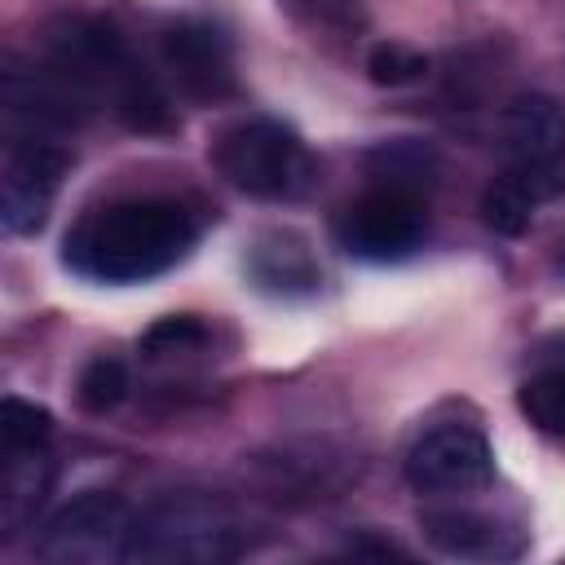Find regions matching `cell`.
Returning <instances> with one entry per match:
<instances>
[{"label": "cell", "mask_w": 565, "mask_h": 565, "mask_svg": "<svg viewBox=\"0 0 565 565\" xmlns=\"http://www.w3.org/2000/svg\"><path fill=\"white\" fill-rule=\"evenodd\" d=\"M159 62L172 88L190 102H221L234 93V49L221 26L181 18L159 40Z\"/></svg>", "instance_id": "obj_9"}, {"label": "cell", "mask_w": 565, "mask_h": 565, "mask_svg": "<svg viewBox=\"0 0 565 565\" xmlns=\"http://www.w3.org/2000/svg\"><path fill=\"white\" fill-rule=\"evenodd\" d=\"M66 177V150L44 132L9 137L0 159V221L9 234H35Z\"/></svg>", "instance_id": "obj_7"}, {"label": "cell", "mask_w": 565, "mask_h": 565, "mask_svg": "<svg viewBox=\"0 0 565 565\" xmlns=\"http://www.w3.org/2000/svg\"><path fill=\"white\" fill-rule=\"evenodd\" d=\"M565 172H521V168H503L486 194H481V216L490 230L499 234H525L534 221V207L547 203L552 194H561Z\"/></svg>", "instance_id": "obj_13"}, {"label": "cell", "mask_w": 565, "mask_h": 565, "mask_svg": "<svg viewBox=\"0 0 565 565\" xmlns=\"http://www.w3.org/2000/svg\"><path fill=\"white\" fill-rule=\"evenodd\" d=\"M335 238L349 256L371 265H393L415 256L428 238V190L371 177V185L344 203L335 221Z\"/></svg>", "instance_id": "obj_5"}, {"label": "cell", "mask_w": 565, "mask_h": 565, "mask_svg": "<svg viewBox=\"0 0 565 565\" xmlns=\"http://www.w3.org/2000/svg\"><path fill=\"white\" fill-rule=\"evenodd\" d=\"M499 146L508 168L565 172V106L547 93H521L499 110Z\"/></svg>", "instance_id": "obj_10"}, {"label": "cell", "mask_w": 565, "mask_h": 565, "mask_svg": "<svg viewBox=\"0 0 565 565\" xmlns=\"http://www.w3.org/2000/svg\"><path fill=\"white\" fill-rule=\"evenodd\" d=\"M199 216L181 199L137 194L88 207L62 243V260L88 282H146L190 256Z\"/></svg>", "instance_id": "obj_1"}, {"label": "cell", "mask_w": 565, "mask_h": 565, "mask_svg": "<svg viewBox=\"0 0 565 565\" xmlns=\"http://www.w3.org/2000/svg\"><path fill=\"white\" fill-rule=\"evenodd\" d=\"M406 481L419 494H472L494 481V450L472 424H437L406 450Z\"/></svg>", "instance_id": "obj_8"}, {"label": "cell", "mask_w": 565, "mask_h": 565, "mask_svg": "<svg viewBox=\"0 0 565 565\" xmlns=\"http://www.w3.org/2000/svg\"><path fill=\"white\" fill-rule=\"evenodd\" d=\"M247 274L269 296H309L322 282L318 256L296 230H265L247 252Z\"/></svg>", "instance_id": "obj_12"}, {"label": "cell", "mask_w": 565, "mask_h": 565, "mask_svg": "<svg viewBox=\"0 0 565 565\" xmlns=\"http://www.w3.org/2000/svg\"><path fill=\"white\" fill-rule=\"evenodd\" d=\"M53 486L49 446H4V481H0V521L4 539L26 530Z\"/></svg>", "instance_id": "obj_14"}, {"label": "cell", "mask_w": 565, "mask_h": 565, "mask_svg": "<svg viewBox=\"0 0 565 565\" xmlns=\"http://www.w3.org/2000/svg\"><path fill=\"white\" fill-rule=\"evenodd\" d=\"M366 71H371L375 84L402 88V84H415V79L428 75V57H424L419 49H411V44L388 40V44H375V49L366 53Z\"/></svg>", "instance_id": "obj_17"}, {"label": "cell", "mask_w": 565, "mask_h": 565, "mask_svg": "<svg viewBox=\"0 0 565 565\" xmlns=\"http://www.w3.org/2000/svg\"><path fill=\"white\" fill-rule=\"evenodd\" d=\"M516 406L539 433L565 437V366H543L530 380H521Z\"/></svg>", "instance_id": "obj_15"}, {"label": "cell", "mask_w": 565, "mask_h": 565, "mask_svg": "<svg viewBox=\"0 0 565 565\" xmlns=\"http://www.w3.org/2000/svg\"><path fill=\"white\" fill-rule=\"evenodd\" d=\"M128 503L110 490H84L71 503H62L35 539V556L53 565H102V561H128V534H132Z\"/></svg>", "instance_id": "obj_6"}, {"label": "cell", "mask_w": 565, "mask_h": 565, "mask_svg": "<svg viewBox=\"0 0 565 565\" xmlns=\"http://www.w3.org/2000/svg\"><path fill=\"white\" fill-rule=\"evenodd\" d=\"M419 525L437 552L463 561H508L525 547L521 530H508L499 516H486L477 508H428Z\"/></svg>", "instance_id": "obj_11"}, {"label": "cell", "mask_w": 565, "mask_h": 565, "mask_svg": "<svg viewBox=\"0 0 565 565\" xmlns=\"http://www.w3.org/2000/svg\"><path fill=\"white\" fill-rule=\"evenodd\" d=\"M44 66L84 102L110 106L132 128H168V97L159 79L132 57L124 35L102 18H66L44 40Z\"/></svg>", "instance_id": "obj_2"}, {"label": "cell", "mask_w": 565, "mask_h": 565, "mask_svg": "<svg viewBox=\"0 0 565 565\" xmlns=\"http://www.w3.org/2000/svg\"><path fill=\"white\" fill-rule=\"evenodd\" d=\"M243 547H247L243 516L221 494H203V490L163 494L159 503L132 516V534H128V561H146V565H221L243 556Z\"/></svg>", "instance_id": "obj_3"}, {"label": "cell", "mask_w": 565, "mask_h": 565, "mask_svg": "<svg viewBox=\"0 0 565 565\" xmlns=\"http://www.w3.org/2000/svg\"><path fill=\"white\" fill-rule=\"evenodd\" d=\"M216 172L252 199H296L313 185L309 146L278 119H234L212 141Z\"/></svg>", "instance_id": "obj_4"}, {"label": "cell", "mask_w": 565, "mask_h": 565, "mask_svg": "<svg viewBox=\"0 0 565 565\" xmlns=\"http://www.w3.org/2000/svg\"><path fill=\"white\" fill-rule=\"evenodd\" d=\"M49 437H53L49 411H40L22 397H4V406H0V446H49Z\"/></svg>", "instance_id": "obj_18"}, {"label": "cell", "mask_w": 565, "mask_h": 565, "mask_svg": "<svg viewBox=\"0 0 565 565\" xmlns=\"http://www.w3.org/2000/svg\"><path fill=\"white\" fill-rule=\"evenodd\" d=\"M556 274L565 278V238H561V247H556Z\"/></svg>", "instance_id": "obj_21"}, {"label": "cell", "mask_w": 565, "mask_h": 565, "mask_svg": "<svg viewBox=\"0 0 565 565\" xmlns=\"http://www.w3.org/2000/svg\"><path fill=\"white\" fill-rule=\"evenodd\" d=\"M313 4H318L322 13H344V18L353 13V0H313Z\"/></svg>", "instance_id": "obj_20"}, {"label": "cell", "mask_w": 565, "mask_h": 565, "mask_svg": "<svg viewBox=\"0 0 565 565\" xmlns=\"http://www.w3.org/2000/svg\"><path fill=\"white\" fill-rule=\"evenodd\" d=\"M203 340H207L203 322H194V318H163V322H154L146 331L141 349H146V358H177V353L203 349Z\"/></svg>", "instance_id": "obj_19"}, {"label": "cell", "mask_w": 565, "mask_h": 565, "mask_svg": "<svg viewBox=\"0 0 565 565\" xmlns=\"http://www.w3.org/2000/svg\"><path fill=\"white\" fill-rule=\"evenodd\" d=\"M124 393H128V366L115 353H97L75 380V402L88 415H110L124 402Z\"/></svg>", "instance_id": "obj_16"}]
</instances>
